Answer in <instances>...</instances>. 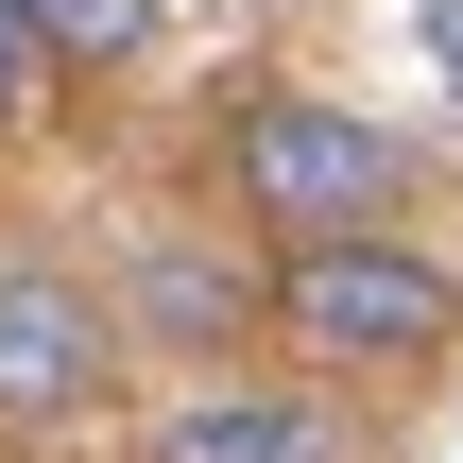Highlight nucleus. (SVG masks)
Masks as SVG:
<instances>
[{
    "label": "nucleus",
    "mask_w": 463,
    "mask_h": 463,
    "mask_svg": "<svg viewBox=\"0 0 463 463\" xmlns=\"http://www.w3.org/2000/svg\"><path fill=\"white\" fill-rule=\"evenodd\" d=\"M258 309H275L292 361H326V378H430L463 344V275L430 241H395V223H361V241H275Z\"/></svg>",
    "instance_id": "nucleus-1"
},
{
    "label": "nucleus",
    "mask_w": 463,
    "mask_h": 463,
    "mask_svg": "<svg viewBox=\"0 0 463 463\" xmlns=\"http://www.w3.org/2000/svg\"><path fill=\"white\" fill-rule=\"evenodd\" d=\"M223 189H241L258 241H361V223L412 206V155H395V120H361L326 86H258L223 120Z\"/></svg>",
    "instance_id": "nucleus-2"
},
{
    "label": "nucleus",
    "mask_w": 463,
    "mask_h": 463,
    "mask_svg": "<svg viewBox=\"0 0 463 463\" xmlns=\"http://www.w3.org/2000/svg\"><path fill=\"white\" fill-rule=\"evenodd\" d=\"M120 395V309L52 258H0V430H86Z\"/></svg>",
    "instance_id": "nucleus-3"
},
{
    "label": "nucleus",
    "mask_w": 463,
    "mask_h": 463,
    "mask_svg": "<svg viewBox=\"0 0 463 463\" xmlns=\"http://www.w3.org/2000/svg\"><path fill=\"white\" fill-rule=\"evenodd\" d=\"M137 463H344V430H326V395H292V378H189V395L137 430Z\"/></svg>",
    "instance_id": "nucleus-4"
},
{
    "label": "nucleus",
    "mask_w": 463,
    "mask_h": 463,
    "mask_svg": "<svg viewBox=\"0 0 463 463\" xmlns=\"http://www.w3.org/2000/svg\"><path fill=\"white\" fill-rule=\"evenodd\" d=\"M137 326H172L189 361H223V344L258 326V275H241V258H189V241H137Z\"/></svg>",
    "instance_id": "nucleus-5"
},
{
    "label": "nucleus",
    "mask_w": 463,
    "mask_h": 463,
    "mask_svg": "<svg viewBox=\"0 0 463 463\" xmlns=\"http://www.w3.org/2000/svg\"><path fill=\"white\" fill-rule=\"evenodd\" d=\"M17 17H34L52 86H69V69H137V52H155V0H17Z\"/></svg>",
    "instance_id": "nucleus-6"
},
{
    "label": "nucleus",
    "mask_w": 463,
    "mask_h": 463,
    "mask_svg": "<svg viewBox=\"0 0 463 463\" xmlns=\"http://www.w3.org/2000/svg\"><path fill=\"white\" fill-rule=\"evenodd\" d=\"M17 120H52V52H34V17L0 0V137H17Z\"/></svg>",
    "instance_id": "nucleus-7"
},
{
    "label": "nucleus",
    "mask_w": 463,
    "mask_h": 463,
    "mask_svg": "<svg viewBox=\"0 0 463 463\" xmlns=\"http://www.w3.org/2000/svg\"><path fill=\"white\" fill-rule=\"evenodd\" d=\"M412 34H430V69H447V103H463V0H412Z\"/></svg>",
    "instance_id": "nucleus-8"
}]
</instances>
